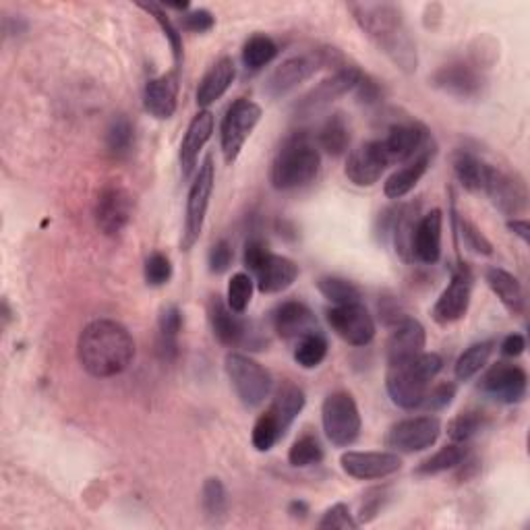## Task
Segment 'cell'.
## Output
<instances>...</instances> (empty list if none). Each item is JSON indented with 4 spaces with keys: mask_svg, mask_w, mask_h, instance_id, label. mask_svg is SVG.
I'll return each instance as SVG.
<instances>
[{
    "mask_svg": "<svg viewBox=\"0 0 530 530\" xmlns=\"http://www.w3.org/2000/svg\"><path fill=\"white\" fill-rule=\"evenodd\" d=\"M429 143H433L429 129L417 121L396 123L388 129L386 137H381V145H384L386 156L392 166L404 164L410 158H415Z\"/></svg>",
    "mask_w": 530,
    "mask_h": 530,
    "instance_id": "20",
    "label": "cell"
},
{
    "mask_svg": "<svg viewBox=\"0 0 530 530\" xmlns=\"http://www.w3.org/2000/svg\"><path fill=\"white\" fill-rule=\"evenodd\" d=\"M323 460V446L313 433H303L297 441H294L290 452H288V462L297 468H307L315 466Z\"/></svg>",
    "mask_w": 530,
    "mask_h": 530,
    "instance_id": "44",
    "label": "cell"
},
{
    "mask_svg": "<svg viewBox=\"0 0 530 530\" xmlns=\"http://www.w3.org/2000/svg\"><path fill=\"white\" fill-rule=\"evenodd\" d=\"M224 367L234 392L247 408H257L270 398L274 379L261 363L249 355H243V352H230V355H226Z\"/></svg>",
    "mask_w": 530,
    "mask_h": 530,
    "instance_id": "6",
    "label": "cell"
},
{
    "mask_svg": "<svg viewBox=\"0 0 530 530\" xmlns=\"http://www.w3.org/2000/svg\"><path fill=\"white\" fill-rule=\"evenodd\" d=\"M261 121V106L253 100L239 98L234 100L220 125V147L226 164H234L239 160L245 143Z\"/></svg>",
    "mask_w": 530,
    "mask_h": 530,
    "instance_id": "8",
    "label": "cell"
},
{
    "mask_svg": "<svg viewBox=\"0 0 530 530\" xmlns=\"http://www.w3.org/2000/svg\"><path fill=\"white\" fill-rule=\"evenodd\" d=\"M135 147V127L125 114H116L106 129V150L114 160H127Z\"/></svg>",
    "mask_w": 530,
    "mask_h": 530,
    "instance_id": "36",
    "label": "cell"
},
{
    "mask_svg": "<svg viewBox=\"0 0 530 530\" xmlns=\"http://www.w3.org/2000/svg\"><path fill=\"white\" fill-rule=\"evenodd\" d=\"M355 92H357L359 102L361 104H367V106H373V104H377L381 100V87H379V83L373 77L365 75V73H363V77H361V81H359Z\"/></svg>",
    "mask_w": 530,
    "mask_h": 530,
    "instance_id": "56",
    "label": "cell"
},
{
    "mask_svg": "<svg viewBox=\"0 0 530 530\" xmlns=\"http://www.w3.org/2000/svg\"><path fill=\"white\" fill-rule=\"evenodd\" d=\"M456 394H458V386L454 384V381H441V384L427 390L421 408H425L427 412H441L454 402Z\"/></svg>",
    "mask_w": 530,
    "mask_h": 530,
    "instance_id": "50",
    "label": "cell"
},
{
    "mask_svg": "<svg viewBox=\"0 0 530 530\" xmlns=\"http://www.w3.org/2000/svg\"><path fill=\"white\" fill-rule=\"evenodd\" d=\"M425 344H427V332L423 328V323L412 317H404L400 323H396L394 332L386 342L388 365L421 355L425 350Z\"/></svg>",
    "mask_w": 530,
    "mask_h": 530,
    "instance_id": "24",
    "label": "cell"
},
{
    "mask_svg": "<svg viewBox=\"0 0 530 530\" xmlns=\"http://www.w3.org/2000/svg\"><path fill=\"white\" fill-rule=\"evenodd\" d=\"M317 290L321 292V297L330 301L334 307L340 305H352L361 303V288L340 276H323L317 280Z\"/></svg>",
    "mask_w": 530,
    "mask_h": 530,
    "instance_id": "39",
    "label": "cell"
},
{
    "mask_svg": "<svg viewBox=\"0 0 530 530\" xmlns=\"http://www.w3.org/2000/svg\"><path fill=\"white\" fill-rule=\"evenodd\" d=\"M139 9H143L147 15L154 17L156 23L160 25L162 34L166 36L170 48H172V54H174V65H176V71L181 69L183 65V34L181 29L174 25V21L168 17L166 13V7L158 5V3H137Z\"/></svg>",
    "mask_w": 530,
    "mask_h": 530,
    "instance_id": "41",
    "label": "cell"
},
{
    "mask_svg": "<svg viewBox=\"0 0 530 530\" xmlns=\"http://www.w3.org/2000/svg\"><path fill=\"white\" fill-rule=\"evenodd\" d=\"M470 297H473V274L466 263H460L454 270L452 282L448 288L439 294L431 309V317L439 326H452L460 321L470 307Z\"/></svg>",
    "mask_w": 530,
    "mask_h": 530,
    "instance_id": "15",
    "label": "cell"
},
{
    "mask_svg": "<svg viewBox=\"0 0 530 530\" xmlns=\"http://www.w3.org/2000/svg\"><path fill=\"white\" fill-rule=\"evenodd\" d=\"M183 330V313L176 305H166L158 319L156 352L164 363H172L179 357V336Z\"/></svg>",
    "mask_w": 530,
    "mask_h": 530,
    "instance_id": "32",
    "label": "cell"
},
{
    "mask_svg": "<svg viewBox=\"0 0 530 530\" xmlns=\"http://www.w3.org/2000/svg\"><path fill=\"white\" fill-rule=\"evenodd\" d=\"M284 435L286 433L282 431V427L276 421V417L272 415L270 410H265L263 415L255 421V427H253V435H251L253 448L257 452H270Z\"/></svg>",
    "mask_w": 530,
    "mask_h": 530,
    "instance_id": "45",
    "label": "cell"
},
{
    "mask_svg": "<svg viewBox=\"0 0 530 530\" xmlns=\"http://www.w3.org/2000/svg\"><path fill=\"white\" fill-rule=\"evenodd\" d=\"M305 404H307L305 392L299 386H294V384H290V381H286V384H282L276 390V396H274L268 410L276 417L282 431L288 433L292 423L297 421V417L303 412Z\"/></svg>",
    "mask_w": 530,
    "mask_h": 530,
    "instance_id": "33",
    "label": "cell"
},
{
    "mask_svg": "<svg viewBox=\"0 0 530 530\" xmlns=\"http://www.w3.org/2000/svg\"><path fill=\"white\" fill-rule=\"evenodd\" d=\"M288 514H290L292 518H305V516L309 514V506H307L305 502H301V499H299V502H292V504L288 506Z\"/></svg>",
    "mask_w": 530,
    "mask_h": 530,
    "instance_id": "59",
    "label": "cell"
},
{
    "mask_svg": "<svg viewBox=\"0 0 530 530\" xmlns=\"http://www.w3.org/2000/svg\"><path fill=\"white\" fill-rule=\"evenodd\" d=\"M454 174L458 183L470 191V193H483L485 189V181H487V174H489V166L487 162H483L479 156L470 154V152H456L454 154Z\"/></svg>",
    "mask_w": 530,
    "mask_h": 530,
    "instance_id": "34",
    "label": "cell"
},
{
    "mask_svg": "<svg viewBox=\"0 0 530 530\" xmlns=\"http://www.w3.org/2000/svg\"><path fill=\"white\" fill-rule=\"evenodd\" d=\"M524 348H526V340H524V336H522V334H510V336L504 338L502 348H499V350H502V355H504V357H508V359H516V357L522 355Z\"/></svg>",
    "mask_w": 530,
    "mask_h": 530,
    "instance_id": "57",
    "label": "cell"
},
{
    "mask_svg": "<svg viewBox=\"0 0 530 530\" xmlns=\"http://www.w3.org/2000/svg\"><path fill=\"white\" fill-rule=\"evenodd\" d=\"M77 359L87 375L96 379L116 377L133 363L135 340L123 323L94 319L79 334Z\"/></svg>",
    "mask_w": 530,
    "mask_h": 530,
    "instance_id": "2",
    "label": "cell"
},
{
    "mask_svg": "<svg viewBox=\"0 0 530 530\" xmlns=\"http://www.w3.org/2000/svg\"><path fill=\"white\" fill-rule=\"evenodd\" d=\"M272 251L268 247V243H265L261 237H251L247 243H245V253H243V261H245V268L253 274L259 265L265 261V257H268Z\"/></svg>",
    "mask_w": 530,
    "mask_h": 530,
    "instance_id": "54",
    "label": "cell"
},
{
    "mask_svg": "<svg viewBox=\"0 0 530 530\" xmlns=\"http://www.w3.org/2000/svg\"><path fill=\"white\" fill-rule=\"evenodd\" d=\"M330 54V52H328ZM328 54H299L290 56L265 81V94L270 98H282L297 90L301 83L311 79L319 67L330 63Z\"/></svg>",
    "mask_w": 530,
    "mask_h": 530,
    "instance_id": "16",
    "label": "cell"
},
{
    "mask_svg": "<svg viewBox=\"0 0 530 530\" xmlns=\"http://www.w3.org/2000/svg\"><path fill=\"white\" fill-rule=\"evenodd\" d=\"M348 145H350V129H348V123L344 119V114L336 112V114L328 116V121L321 125V129L317 133L319 150L338 158V156L348 152Z\"/></svg>",
    "mask_w": 530,
    "mask_h": 530,
    "instance_id": "35",
    "label": "cell"
},
{
    "mask_svg": "<svg viewBox=\"0 0 530 530\" xmlns=\"http://www.w3.org/2000/svg\"><path fill=\"white\" fill-rule=\"evenodd\" d=\"M321 168L317 141L307 131L290 133L276 152L270 168V183L276 191H294L311 185Z\"/></svg>",
    "mask_w": 530,
    "mask_h": 530,
    "instance_id": "3",
    "label": "cell"
},
{
    "mask_svg": "<svg viewBox=\"0 0 530 530\" xmlns=\"http://www.w3.org/2000/svg\"><path fill=\"white\" fill-rule=\"evenodd\" d=\"M133 216V199L129 191L121 185H106L94 208V218L98 230L104 237H121Z\"/></svg>",
    "mask_w": 530,
    "mask_h": 530,
    "instance_id": "13",
    "label": "cell"
},
{
    "mask_svg": "<svg viewBox=\"0 0 530 530\" xmlns=\"http://www.w3.org/2000/svg\"><path fill=\"white\" fill-rule=\"evenodd\" d=\"M441 232H444V216L441 210H431L429 214L421 216L415 241H412V257L425 265H435L441 257Z\"/></svg>",
    "mask_w": 530,
    "mask_h": 530,
    "instance_id": "28",
    "label": "cell"
},
{
    "mask_svg": "<svg viewBox=\"0 0 530 530\" xmlns=\"http://www.w3.org/2000/svg\"><path fill=\"white\" fill-rule=\"evenodd\" d=\"M468 454H470L468 444H454L452 441V444L444 446L439 452H435L433 456L423 460L417 466V475L419 477H435L441 473H448V470H454Z\"/></svg>",
    "mask_w": 530,
    "mask_h": 530,
    "instance_id": "37",
    "label": "cell"
},
{
    "mask_svg": "<svg viewBox=\"0 0 530 530\" xmlns=\"http://www.w3.org/2000/svg\"><path fill=\"white\" fill-rule=\"evenodd\" d=\"M253 278L251 274L239 272L234 274L230 284H228V292H226V305L234 311V313H245L247 307L251 305L253 299Z\"/></svg>",
    "mask_w": 530,
    "mask_h": 530,
    "instance_id": "47",
    "label": "cell"
},
{
    "mask_svg": "<svg viewBox=\"0 0 530 530\" xmlns=\"http://www.w3.org/2000/svg\"><path fill=\"white\" fill-rule=\"evenodd\" d=\"M255 284L263 294H278L288 290L299 278V265L284 255L270 253L253 272Z\"/></svg>",
    "mask_w": 530,
    "mask_h": 530,
    "instance_id": "27",
    "label": "cell"
},
{
    "mask_svg": "<svg viewBox=\"0 0 530 530\" xmlns=\"http://www.w3.org/2000/svg\"><path fill=\"white\" fill-rule=\"evenodd\" d=\"M216 17L208 9H193L183 15V27L193 34H205L214 29Z\"/></svg>",
    "mask_w": 530,
    "mask_h": 530,
    "instance_id": "55",
    "label": "cell"
},
{
    "mask_svg": "<svg viewBox=\"0 0 530 530\" xmlns=\"http://www.w3.org/2000/svg\"><path fill=\"white\" fill-rule=\"evenodd\" d=\"M214 183H216V170H214V158L208 156L203 160V164L197 170L195 181L189 189L187 197V212H185V226H183V239H181V249L191 251L203 232L205 216H208L210 199L214 193Z\"/></svg>",
    "mask_w": 530,
    "mask_h": 530,
    "instance_id": "9",
    "label": "cell"
},
{
    "mask_svg": "<svg viewBox=\"0 0 530 530\" xmlns=\"http://www.w3.org/2000/svg\"><path fill=\"white\" fill-rule=\"evenodd\" d=\"M388 502V491L386 489H371L365 499H363V504H361V510H359V524H367L371 522L373 518H377V514L384 510Z\"/></svg>",
    "mask_w": 530,
    "mask_h": 530,
    "instance_id": "52",
    "label": "cell"
},
{
    "mask_svg": "<svg viewBox=\"0 0 530 530\" xmlns=\"http://www.w3.org/2000/svg\"><path fill=\"white\" fill-rule=\"evenodd\" d=\"M214 133V114L210 110H201L193 116V121L187 127V133L181 141V152H179V160H181V172L185 179L193 174L199 154L203 152V147L208 145V141L212 139Z\"/></svg>",
    "mask_w": 530,
    "mask_h": 530,
    "instance_id": "26",
    "label": "cell"
},
{
    "mask_svg": "<svg viewBox=\"0 0 530 530\" xmlns=\"http://www.w3.org/2000/svg\"><path fill=\"white\" fill-rule=\"evenodd\" d=\"M201 506H203L205 516H208L212 522H220L226 518L228 493L220 479L216 477L205 479L203 489H201Z\"/></svg>",
    "mask_w": 530,
    "mask_h": 530,
    "instance_id": "43",
    "label": "cell"
},
{
    "mask_svg": "<svg viewBox=\"0 0 530 530\" xmlns=\"http://www.w3.org/2000/svg\"><path fill=\"white\" fill-rule=\"evenodd\" d=\"M145 282L147 286H154V288H160L164 284L170 282L172 278V261L168 255L164 253H152L150 257L145 259Z\"/></svg>",
    "mask_w": 530,
    "mask_h": 530,
    "instance_id": "48",
    "label": "cell"
},
{
    "mask_svg": "<svg viewBox=\"0 0 530 530\" xmlns=\"http://www.w3.org/2000/svg\"><path fill=\"white\" fill-rule=\"evenodd\" d=\"M483 427H485V417L481 415V412L468 410V412H462V415H456L448 423V435L454 444H468V441L473 439Z\"/></svg>",
    "mask_w": 530,
    "mask_h": 530,
    "instance_id": "46",
    "label": "cell"
},
{
    "mask_svg": "<svg viewBox=\"0 0 530 530\" xmlns=\"http://www.w3.org/2000/svg\"><path fill=\"white\" fill-rule=\"evenodd\" d=\"M348 11L363 34L390 58L396 69L406 75L419 69L417 42L400 7L392 3H348Z\"/></svg>",
    "mask_w": 530,
    "mask_h": 530,
    "instance_id": "1",
    "label": "cell"
},
{
    "mask_svg": "<svg viewBox=\"0 0 530 530\" xmlns=\"http://www.w3.org/2000/svg\"><path fill=\"white\" fill-rule=\"evenodd\" d=\"M435 154H437V145L433 141L425 147V150H421L415 158H410L408 162L400 164V168L396 172H392L388 176V181L384 183L386 197L398 201V199L406 197L410 191H415V187L421 183V179L431 168Z\"/></svg>",
    "mask_w": 530,
    "mask_h": 530,
    "instance_id": "22",
    "label": "cell"
},
{
    "mask_svg": "<svg viewBox=\"0 0 530 530\" xmlns=\"http://www.w3.org/2000/svg\"><path fill=\"white\" fill-rule=\"evenodd\" d=\"M326 317L332 332L350 346H367L375 338V319L361 303L332 307Z\"/></svg>",
    "mask_w": 530,
    "mask_h": 530,
    "instance_id": "17",
    "label": "cell"
},
{
    "mask_svg": "<svg viewBox=\"0 0 530 530\" xmlns=\"http://www.w3.org/2000/svg\"><path fill=\"white\" fill-rule=\"evenodd\" d=\"M328 357V338L321 334V330H315L301 340H297L294 346V361L303 369H315L319 367Z\"/></svg>",
    "mask_w": 530,
    "mask_h": 530,
    "instance_id": "42",
    "label": "cell"
},
{
    "mask_svg": "<svg viewBox=\"0 0 530 530\" xmlns=\"http://www.w3.org/2000/svg\"><path fill=\"white\" fill-rule=\"evenodd\" d=\"M431 83L437 87V90L446 92L454 98L470 100V98H479L483 94L485 75L475 63L454 61L439 67L433 73Z\"/></svg>",
    "mask_w": 530,
    "mask_h": 530,
    "instance_id": "19",
    "label": "cell"
},
{
    "mask_svg": "<svg viewBox=\"0 0 530 530\" xmlns=\"http://www.w3.org/2000/svg\"><path fill=\"white\" fill-rule=\"evenodd\" d=\"M444 369V359L437 352H421V355L388 365L386 390L392 402L402 410L421 408L431 381Z\"/></svg>",
    "mask_w": 530,
    "mask_h": 530,
    "instance_id": "4",
    "label": "cell"
},
{
    "mask_svg": "<svg viewBox=\"0 0 530 530\" xmlns=\"http://www.w3.org/2000/svg\"><path fill=\"white\" fill-rule=\"evenodd\" d=\"M493 350H495V342L493 340H483V342L468 346L462 352V355L458 357L456 365H454L456 379L458 381H468V379H473L475 375H479L485 369V365L489 363Z\"/></svg>",
    "mask_w": 530,
    "mask_h": 530,
    "instance_id": "38",
    "label": "cell"
},
{
    "mask_svg": "<svg viewBox=\"0 0 530 530\" xmlns=\"http://www.w3.org/2000/svg\"><path fill=\"white\" fill-rule=\"evenodd\" d=\"M419 205L415 203H406L394 208V218L390 226L388 237L394 241L396 253L402 261L412 263L415 257H412V241H415V230L419 224Z\"/></svg>",
    "mask_w": 530,
    "mask_h": 530,
    "instance_id": "30",
    "label": "cell"
},
{
    "mask_svg": "<svg viewBox=\"0 0 530 530\" xmlns=\"http://www.w3.org/2000/svg\"><path fill=\"white\" fill-rule=\"evenodd\" d=\"M179 106V71L154 77L145 83L143 108L158 121H168Z\"/></svg>",
    "mask_w": 530,
    "mask_h": 530,
    "instance_id": "23",
    "label": "cell"
},
{
    "mask_svg": "<svg viewBox=\"0 0 530 530\" xmlns=\"http://www.w3.org/2000/svg\"><path fill=\"white\" fill-rule=\"evenodd\" d=\"M342 470L357 481H375L396 475L402 468V458L392 452H344L340 458Z\"/></svg>",
    "mask_w": 530,
    "mask_h": 530,
    "instance_id": "21",
    "label": "cell"
},
{
    "mask_svg": "<svg viewBox=\"0 0 530 530\" xmlns=\"http://www.w3.org/2000/svg\"><path fill=\"white\" fill-rule=\"evenodd\" d=\"M321 423L336 448H348L361 435L363 421L359 406L348 392H332L321 404Z\"/></svg>",
    "mask_w": 530,
    "mask_h": 530,
    "instance_id": "7",
    "label": "cell"
},
{
    "mask_svg": "<svg viewBox=\"0 0 530 530\" xmlns=\"http://www.w3.org/2000/svg\"><path fill=\"white\" fill-rule=\"evenodd\" d=\"M485 282L512 315H520L524 311V288L514 274L499 268V265H489L485 270Z\"/></svg>",
    "mask_w": 530,
    "mask_h": 530,
    "instance_id": "31",
    "label": "cell"
},
{
    "mask_svg": "<svg viewBox=\"0 0 530 530\" xmlns=\"http://www.w3.org/2000/svg\"><path fill=\"white\" fill-rule=\"evenodd\" d=\"M317 526L321 530H332V528H340V530H355L359 528V520H355V514L350 512V508L346 504H336L332 508H328L323 512L321 520L317 522Z\"/></svg>",
    "mask_w": 530,
    "mask_h": 530,
    "instance_id": "51",
    "label": "cell"
},
{
    "mask_svg": "<svg viewBox=\"0 0 530 530\" xmlns=\"http://www.w3.org/2000/svg\"><path fill=\"white\" fill-rule=\"evenodd\" d=\"M479 392L499 404H520L528 392V375L520 365L495 363L481 377Z\"/></svg>",
    "mask_w": 530,
    "mask_h": 530,
    "instance_id": "14",
    "label": "cell"
},
{
    "mask_svg": "<svg viewBox=\"0 0 530 530\" xmlns=\"http://www.w3.org/2000/svg\"><path fill=\"white\" fill-rule=\"evenodd\" d=\"M483 193L491 199L495 208L510 220L524 214L528 208V189L520 174L489 166Z\"/></svg>",
    "mask_w": 530,
    "mask_h": 530,
    "instance_id": "12",
    "label": "cell"
},
{
    "mask_svg": "<svg viewBox=\"0 0 530 530\" xmlns=\"http://www.w3.org/2000/svg\"><path fill=\"white\" fill-rule=\"evenodd\" d=\"M458 220V232L464 241V247L475 251L479 255H491L493 253V245L491 241L485 237L483 230L479 226H475L470 220L466 218H456Z\"/></svg>",
    "mask_w": 530,
    "mask_h": 530,
    "instance_id": "49",
    "label": "cell"
},
{
    "mask_svg": "<svg viewBox=\"0 0 530 530\" xmlns=\"http://www.w3.org/2000/svg\"><path fill=\"white\" fill-rule=\"evenodd\" d=\"M508 228L512 230V234H516V237L528 245L530 243V224L526 218H512L508 220Z\"/></svg>",
    "mask_w": 530,
    "mask_h": 530,
    "instance_id": "58",
    "label": "cell"
},
{
    "mask_svg": "<svg viewBox=\"0 0 530 530\" xmlns=\"http://www.w3.org/2000/svg\"><path fill=\"white\" fill-rule=\"evenodd\" d=\"M234 77H237V67H234V61L230 56H222L216 65L203 75L197 87V106L208 108L214 102H218L234 83Z\"/></svg>",
    "mask_w": 530,
    "mask_h": 530,
    "instance_id": "29",
    "label": "cell"
},
{
    "mask_svg": "<svg viewBox=\"0 0 530 530\" xmlns=\"http://www.w3.org/2000/svg\"><path fill=\"white\" fill-rule=\"evenodd\" d=\"M232 259H234V249L232 245L222 239L218 241L212 249H210V255H208V263H210V272L212 274H224L230 270L232 265Z\"/></svg>",
    "mask_w": 530,
    "mask_h": 530,
    "instance_id": "53",
    "label": "cell"
},
{
    "mask_svg": "<svg viewBox=\"0 0 530 530\" xmlns=\"http://www.w3.org/2000/svg\"><path fill=\"white\" fill-rule=\"evenodd\" d=\"M208 317L216 340L228 348L263 350L268 346V338H265L257 323L245 319L241 313H234L218 294L210 297Z\"/></svg>",
    "mask_w": 530,
    "mask_h": 530,
    "instance_id": "5",
    "label": "cell"
},
{
    "mask_svg": "<svg viewBox=\"0 0 530 530\" xmlns=\"http://www.w3.org/2000/svg\"><path fill=\"white\" fill-rule=\"evenodd\" d=\"M278 44L265 34L251 36L243 46V65L247 71H261L278 56Z\"/></svg>",
    "mask_w": 530,
    "mask_h": 530,
    "instance_id": "40",
    "label": "cell"
},
{
    "mask_svg": "<svg viewBox=\"0 0 530 530\" xmlns=\"http://www.w3.org/2000/svg\"><path fill=\"white\" fill-rule=\"evenodd\" d=\"M361 77H363L361 69L342 65L334 75H330L328 79H323L321 83H317L309 94H305L297 104H294L297 116H301V119H307V116L317 114L319 110L330 106L338 98L355 92Z\"/></svg>",
    "mask_w": 530,
    "mask_h": 530,
    "instance_id": "11",
    "label": "cell"
},
{
    "mask_svg": "<svg viewBox=\"0 0 530 530\" xmlns=\"http://www.w3.org/2000/svg\"><path fill=\"white\" fill-rule=\"evenodd\" d=\"M441 423L433 415L410 417L392 425L386 433V448L396 454H417L437 444Z\"/></svg>",
    "mask_w": 530,
    "mask_h": 530,
    "instance_id": "10",
    "label": "cell"
},
{
    "mask_svg": "<svg viewBox=\"0 0 530 530\" xmlns=\"http://www.w3.org/2000/svg\"><path fill=\"white\" fill-rule=\"evenodd\" d=\"M390 166L392 164L386 156L384 145H381V139H373L361 143L357 150L348 154L344 174L352 185L373 187L375 183H379V179Z\"/></svg>",
    "mask_w": 530,
    "mask_h": 530,
    "instance_id": "18",
    "label": "cell"
},
{
    "mask_svg": "<svg viewBox=\"0 0 530 530\" xmlns=\"http://www.w3.org/2000/svg\"><path fill=\"white\" fill-rule=\"evenodd\" d=\"M274 330L282 340H301L303 336L319 330L317 317L301 301H284L272 313Z\"/></svg>",
    "mask_w": 530,
    "mask_h": 530,
    "instance_id": "25",
    "label": "cell"
}]
</instances>
